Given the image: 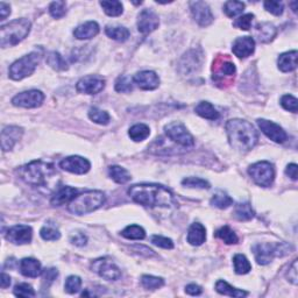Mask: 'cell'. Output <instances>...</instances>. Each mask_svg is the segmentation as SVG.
I'll list each match as a JSON object with an SVG mask.
<instances>
[{"mask_svg": "<svg viewBox=\"0 0 298 298\" xmlns=\"http://www.w3.org/2000/svg\"><path fill=\"white\" fill-rule=\"evenodd\" d=\"M128 196L140 205L148 207H169L174 204V195L160 184H134L128 189Z\"/></svg>", "mask_w": 298, "mask_h": 298, "instance_id": "obj_1", "label": "cell"}, {"mask_svg": "<svg viewBox=\"0 0 298 298\" xmlns=\"http://www.w3.org/2000/svg\"><path fill=\"white\" fill-rule=\"evenodd\" d=\"M226 133L230 145L239 151H249L259 142V133L255 127L242 119L228 120Z\"/></svg>", "mask_w": 298, "mask_h": 298, "instance_id": "obj_2", "label": "cell"}, {"mask_svg": "<svg viewBox=\"0 0 298 298\" xmlns=\"http://www.w3.org/2000/svg\"><path fill=\"white\" fill-rule=\"evenodd\" d=\"M20 177L27 184L32 186H43L46 185L55 175H57L55 165L50 162H44L42 160L33 161L30 163L23 165L18 170Z\"/></svg>", "mask_w": 298, "mask_h": 298, "instance_id": "obj_3", "label": "cell"}, {"mask_svg": "<svg viewBox=\"0 0 298 298\" xmlns=\"http://www.w3.org/2000/svg\"><path fill=\"white\" fill-rule=\"evenodd\" d=\"M106 202V197L104 192L99 190H90L75 196L68 205L69 212L76 216H83V214L91 213L93 211L98 210Z\"/></svg>", "mask_w": 298, "mask_h": 298, "instance_id": "obj_4", "label": "cell"}, {"mask_svg": "<svg viewBox=\"0 0 298 298\" xmlns=\"http://www.w3.org/2000/svg\"><path fill=\"white\" fill-rule=\"evenodd\" d=\"M32 23L25 18L15 19L0 28V44L2 48L16 46L28 35Z\"/></svg>", "mask_w": 298, "mask_h": 298, "instance_id": "obj_5", "label": "cell"}, {"mask_svg": "<svg viewBox=\"0 0 298 298\" xmlns=\"http://www.w3.org/2000/svg\"><path fill=\"white\" fill-rule=\"evenodd\" d=\"M41 57H42V55L39 51H32L28 55H25L23 57L16 60L9 67V78L13 79V81H21V79L33 75V72L35 71V69L40 63Z\"/></svg>", "mask_w": 298, "mask_h": 298, "instance_id": "obj_6", "label": "cell"}, {"mask_svg": "<svg viewBox=\"0 0 298 298\" xmlns=\"http://www.w3.org/2000/svg\"><path fill=\"white\" fill-rule=\"evenodd\" d=\"M237 68L227 55H219L212 64V81L220 88L230 85L234 79Z\"/></svg>", "mask_w": 298, "mask_h": 298, "instance_id": "obj_7", "label": "cell"}, {"mask_svg": "<svg viewBox=\"0 0 298 298\" xmlns=\"http://www.w3.org/2000/svg\"><path fill=\"white\" fill-rule=\"evenodd\" d=\"M248 174L256 184L268 188L275 179V168L270 162L260 161L248 168Z\"/></svg>", "mask_w": 298, "mask_h": 298, "instance_id": "obj_8", "label": "cell"}, {"mask_svg": "<svg viewBox=\"0 0 298 298\" xmlns=\"http://www.w3.org/2000/svg\"><path fill=\"white\" fill-rule=\"evenodd\" d=\"M165 134L170 139L171 141H174L175 144L184 148H192L195 145V139L190 132L186 130V127L179 121H171L168 125H165L164 127Z\"/></svg>", "mask_w": 298, "mask_h": 298, "instance_id": "obj_9", "label": "cell"}, {"mask_svg": "<svg viewBox=\"0 0 298 298\" xmlns=\"http://www.w3.org/2000/svg\"><path fill=\"white\" fill-rule=\"evenodd\" d=\"M92 272L98 274L100 277L107 281H117L121 277V272L112 259L99 258L91 263Z\"/></svg>", "mask_w": 298, "mask_h": 298, "instance_id": "obj_10", "label": "cell"}, {"mask_svg": "<svg viewBox=\"0 0 298 298\" xmlns=\"http://www.w3.org/2000/svg\"><path fill=\"white\" fill-rule=\"evenodd\" d=\"M284 245H273V244H258L253 247V253L255 260L259 265L266 266L273 261L274 256H282L284 252ZM287 254V252H284Z\"/></svg>", "mask_w": 298, "mask_h": 298, "instance_id": "obj_11", "label": "cell"}, {"mask_svg": "<svg viewBox=\"0 0 298 298\" xmlns=\"http://www.w3.org/2000/svg\"><path fill=\"white\" fill-rule=\"evenodd\" d=\"M44 95L39 90H29V91L20 92L13 97L12 104L16 107L23 109H35L42 105Z\"/></svg>", "mask_w": 298, "mask_h": 298, "instance_id": "obj_12", "label": "cell"}, {"mask_svg": "<svg viewBox=\"0 0 298 298\" xmlns=\"http://www.w3.org/2000/svg\"><path fill=\"white\" fill-rule=\"evenodd\" d=\"M105 79L99 75H88L82 77L76 84V90L84 95H97L105 88Z\"/></svg>", "mask_w": 298, "mask_h": 298, "instance_id": "obj_13", "label": "cell"}, {"mask_svg": "<svg viewBox=\"0 0 298 298\" xmlns=\"http://www.w3.org/2000/svg\"><path fill=\"white\" fill-rule=\"evenodd\" d=\"M6 240L14 245H26L32 241L33 230L28 225H14L6 232Z\"/></svg>", "mask_w": 298, "mask_h": 298, "instance_id": "obj_14", "label": "cell"}, {"mask_svg": "<svg viewBox=\"0 0 298 298\" xmlns=\"http://www.w3.org/2000/svg\"><path fill=\"white\" fill-rule=\"evenodd\" d=\"M256 123H258V126L262 133L272 141L276 142V144H283L287 140L288 135L286 131L280 125L267 119H258Z\"/></svg>", "mask_w": 298, "mask_h": 298, "instance_id": "obj_15", "label": "cell"}, {"mask_svg": "<svg viewBox=\"0 0 298 298\" xmlns=\"http://www.w3.org/2000/svg\"><path fill=\"white\" fill-rule=\"evenodd\" d=\"M190 9H191L192 18L195 21L202 27H207L213 22L212 12L209 7V5L204 1H196L190 2Z\"/></svg>", "mask_w": 298, "mask_h": 298, "instance_id": "obj_16", "label": "cell"}, {"mask_svg": "<svg viewBox=\"0 0 298 298\" xmlns=\"http://www.w3.org/2000/svg\"><path fill=\"white\" fill-rule=\"evenodd\" d=\"M60 167L71 174L84 175L90 170L91 163L82 156H68L60 162Z\"/></svg>", "mask_w": 298, "mask_h": 298, "instance_id": "obj_17", "label": "cell"}, {"mask_svg": "<svg viewBox=\"0 0 298 298\" xmlns=\"http://www.w3.org/2000/svg\"><path fill=\"white\" fill-rule=\"evenodd\" d=\"M160 19L158 15L151 9L146 8L138 16V29L142 34H149L158 28Z\"/></svg>", "mask_w": 298, "mask_h": 298, "instance_id": "obj_18", "label": "cell"}, {"mask_svg": "<svg viewBox=\"0 0 298 298\" xmlns=\"http://www.w3.org/2000/svg\"><path fill=\"white\" fill-rule=\"evenodd\" d=\"M133 82L141 90H145V91L155 90L160 85V78H158L156 72L150 70L140 71L138 72V74H135L133 77Z\"/></svg>", "mask_w": 298, "mask_h": 298, "instance_id": "obj_19", "label": "cell"}, {"mask_svg": "<svg viewBox=\"0 0 298 298\" xmlns=\"http://www.w3.org/2000/svg\"><path fill=\"white\" fill-rule=\"evenodd\" d=\"M23 130L18 126H7L1 131V148L4 151H8L14 147L16 142L21 139Z\"/></svg>", "mask_w": 298, "mask_h": 298, "instance_id": "obj_20", "label": "cell"}, {"mask_svg": "<svg viewBox=\"0 0 298 298\" xmlns=\"http://www.w3.org/2000/svg\"><path fill=\"white\" fill-rule=\"evenodd\" d=\"M255 41L252 36H241L238 37L233 42L232 51L235 56L239 58H246L254 53Z\"/></svg>", "mask_w": 298, "mask_h": 298, "instance_id": "obj_21", "label": "cell"}, {"mask_svg": "<svg viewBox=\"0 0 298 298\" xmlns=\"http://www.w3.org/2000/svg\"><path fill=\"white\" fill-rule=\"evenodd\" d=\"M254 37L259 40V42L261 43H268L270 41L274 40V37L276 36L277 29L276 27L270 22H259L258 25L254 27Z\"/></svg>", "mask_w": 298, "mask_h": 298, "instance_id": "obj_22", "label": "cell"}, {"mask_svg": "<svg viewBox=\"0 0 298 298\" xmlns=\"http://www.w3.org/2000/svg\"><path fill=\"white\" fill-rule=\"evenodd\" d=\"M76 193H77V190L75 188H71V186H68V185L60 186V188L55 191L53 197H51L50 199L51 205L61 206L65 203H70Z\"/></svg>", "mask_w": 298, "mask_h": 298, "instance_id": "obj_23", "label": "cell"}, {"mask_svg": "<svg viewBox=\"0 0 298 298\" xmlns=\"http://www.w3.org/2000/svg\"><path fill=\"white\" fill-rule=\"evenodd\" d=\"M99 30V25L96 21H88L75 28L74 35L77 40H90L98 35Z\"/></svg>", "mask_w": 298, "mask_h": 298, "instance_id": "obj_24", "label": "cell"}, {"mask_svg": "<svg viewBox=\"0 0 298 298\" xmlns=\"http://www.w3.org/2000/svg\"><path fill=\"white\" fill-rule=\"evenodd\" d=\"M20 272L23 276L34 279L42 274V268H41V263L36 259L25 258L20 262Z\"/></svg>", "mask_w": 298, "mask_h": 298, "instance_id": "obj_25", "label": "cell"}, {"mask_svg": "<svg viewBox=\"0 0 298 298\" xmlns=\"http://www.w3.org/2000/svg\"><path fill=\"white\" fill-rule=\"evenodd\" d=\"M200 56L202 55H197V51L191 50L189 51L188 54H185L184 56L182 57L181 63H179V67H181V71L183 74H189V72L197 70V68H200Z\"/></svg>", "mask_w": 298, "mask_h": 298, "instance_id": "obj_26", "label": "cell"}, {"mask_svg": "<svg viewBox=\"0 0 298 298\" xmlns=\"http://www.w3.org/2000/svg\"><path fill=\"white\" fill-rule=\"evenodd\" d=\"M297 50L287 51L280 55L277 65L282 72H291L297 68Z\"/></svg>", "mask_w": 298, "mask_h": 298, "instance_id": "obj_27", "label": "cell"}, {"mask_svg": "<svg viewBox=\"0 0 298 298\" xmlns=\"http://www.w3.org/2000/svg\"><path fill=\"white\" fill-rule=\"evenodd\" d=\"M206 240V230L202 224L193 223L188 231V242L192 246H200Z\"/></svg>", "mask_w": 298, "mask_h": 298, "instance_id": "obj_28", "label": "cell"}, {"mask_svg": "<svg viewBox=\"0 0 298 298\" xmlns=\"http://www.w3.org/2000/svg\"><path fill=\"white\" fill-rule=\"evenodd\" d=\"M216 291L220 295H225V296H230V297H246L248 295L247 291L237 289V288L232 287L228 284L226 281H218L216 283Z\"/></svg>", "mask_w": 298, "mask_h": 298, "instance_id": "obj_29", "label": "cell"}, {"mask_svg": "<svg viewBox=\"0 0 298 298\" xmlns=\"http://www.w3.org/2000/svg\"><path fill=\"white\" fill-rule=\"evenodd\" d=\"M195 112L199 117L207 120H217L219 119V112L214 109V106L209 102H200L195 107Z\"/></svg>", "mask_w": 298, "mask_h": 298, "instance_id": "obj_30", "label": "cell"}, {"mask_svg": "<svg viewBox=\"0 0 298 298\" xmlns=\"http://www.w3.org/2000/svg\"><path fill=\"white\" fill-rule=\"evenodd\" d=\"M149 134H150V130H149V127L145 124L134 125V126H132L130 131H128L130 138L135 142H141L146 140V139L149 137Z\"/></svg>", "mask_w": 298, "mask_h": 298, "instance_id": "obj_31", "label": "cell"}, {"mask_svg": "<svg viewBox=\"0 0 298 298\" xmlns=\"http://www.w3.org/2000/svg\"><path fill=\"white\" fill-rule=\"evenodd\" d=\"M109 175L118 184H125V183L131 181V174L126 169L120 167V165H112L109 168Z\"/></svg>", "mask_w": 298, "mask_h": 298, "instance_id": "obj_32", "label": "cell"}, {"mask_svg": "<svg viewBox=\"0 0 298 298\" xmlns=\"http://www.w3.org/2000/svg\"><path fill=\"white\" fill-rule=\"evenodd\" d=\"M234 217L240 221H247L254 218V211L249 203H239L234 207Z\"/></svg>", "mask_w": 298, "mask_h": 298, "instance_id": "obj_33", "label": "cell"}, {"mask_svg": "<svg viewBox=\"0 0 298 298\" xmlns=\"http://www.w3.org/2000/svg\"><path fill=\"white\" fill-rule=\"evenodd\" d=\"M105 33L107 36L111 37V39L119 41V42H125V41L128 40V37H130V30H128L126 27H120V26L111 27V26H109V27H106Z\"/></svg>", "mask_w": 298, "mask_h": 298, "instance_id": "obj_34", "label": "cell"}, {"mask_svg": "<svg viewBox=\"0 0 298 298\" xmlns=\"http://www.w3.org/2000/svg\"><path fill=\"white\" fill-rule=\"evenodd\" d=\"M233 265H234V272L238 275H245L248 274L252 270V265L248 261V259L242 254H237L233 258Z\"/></svg>", "mask_w": 298, "mask_h": 298, "instance_id": "obj_35", "label": "cell"}, {"mask_svg": "<svg viewBox=\"0 0 298 298\" xmlns=\"http://www.w3.org/2000/svg\"><path fill=\"white\" fill-rule=\"evenodd\" d=\"M216 237L224 241L226 245H235L238 244L239 239L235 232L230 226H223L216 232Z\"/></svg>", "mask_w": 298, "mask_h": 298, "instance_id": "obj_36", "label": "cell"}, {"mask_svg": "<svg viewBox=\"0 0 298 298\" xmlns=\"http://www.w3.org/2000/svg\"><path fill=\"white\" fill-rule=\"evenodd\" d=\"M232 204H233V199L226 192L221 191V190L214 193L212 198H211V205L216 206L218 209H227Z\"/></svg>", "mask_w": 298, "mask_h": 298, "instance_id": "obj_37", "label": "cell"}, {"mask_svg": "<svg viewBox=\"0 0 298 298\" xmlns=\"http://www.w3.org/2000/svg\"><path fill=\"white\" fill-rule=\"evenodd\" d=\"M100 6H102L104 12L106 13L109 16H119L123 14L124 12V6L120 1L118 0H112V1H100Z\"/></svg>", "mask_w": 298, "mask_h": 298, "instance_id": "obj_38", "label": "cell"}, {"mask_svg": "<svg viewBox=\"0 0 298 298\" xmlns=\"http://www.w3.org/2000/svg\"><path fill=\"white\" fill-rule=\"evenodd\" d=\"M47 63L50 65L54 70L63 71L68 69V64L63 57L61 56L60 53L57 51H51L47 56Z\"/></svg>", "mask_w": 298, "mask_h": 298, "instance_id": "obj_39", "label": "cell"}, {"mask_svg": "<svg viewBox=\"0 0 298 298\" xmlns=\"http://www.w3.org/2000/svg\"><path fill=\"white\" fill-rule=\"evenodd\" d=\"M121 235L124 238L130 239V240H142L146 237V232L144 228L139 225H130L121 232Z\"/></svg>", "mask_w": 298, "mask_h": 298, "instance_id": "obj_40", "label": "cell"}, {"mask_svg": "<svg viewBox=\"0 0 298 298\" xmlns=\"http://www.w3.org/2000/svg\"><path fill=\"white\" fill-rule=\"evenodd\" d=\"M245 9V4L242 1H233V0H230V1L225 2L224 5V12L228 18H234V16L240 15Z\"/></svg>", "mask_w": 298, "mask_h": 298, "instance_id": "obj_41", "label": "cell"}, {"mask_svg": "<svg viewBox=\"0 0 298 298\" xmlns=\"http://www.w3.org/2000/svg\"><path fill=\"white\" fill-rule=\"evenodd\" d=\"M89 118L93 121V123L99 125H107L111 120L110 114L107 113L106 111L98 109V107H91V109H90Z\"/></svg>", "mask_w": 298, "mask_h": 298, "instance_id": "obj_42", "label": "cell"}, {"mask_svg": "<svg viewBox=\"0 0 298 298\" xmlns=\"http://www.w3.org/2000/svg\"><path fill=\"white\" fill-rule=\"evenodd\" d=\"M141 284L147 290H156L158 288L163 287L164 280L162 277H156L151 275H144L141 277Z\"/></svg>", "mask_w": 298, "mask_h": 298, "instance_id": "obj_43", "label": "cell"}, {"mask_svg": "<svg viewBox=\"0 0 298 298\" xmlns=\"http://www.w3.org/2000/svg\"><path fill=\"white\" fill-rule=\"evenodd\" d=\"M114 88H116L117 92H120V93L131 92L132 90H133V79H132L130 76L121 75L117 78Z\"/></svg>", "mask_w": 298, "mask_h": 298, "instance_id": "obj_44", "label": "cell"}, {"mask_svg": "<svg viewBox=\"0 0 298 298\" xmlns=\"http://www.w3.org/2000/svg\"><path fill=\"white\" fill-rule=\"evenodd\" d=\"M49 13L55 19H61L62 16H64L65 13H67V4H65V1L56 0V1L51 2L49 6Z\"/></svg>", "mask_w": 298, "mask_h": 298, "instance_id": "obj_45", "label": "cell"}, {"mask_svg": "<svg viewBox=\"0 0 298 298\" xmlns=\"http://www.w3.org/2000/svg\"><path fill=\"white\" fill-rule=\"evenodd\" d=\"M81 287H82L81 277L71 275V276H69L67 280H65L64 289L68 294H70V295L77 294L78 291L81 290Z\"/></svg>", "mask_w": 298, "mask_h": 298, "instance_id": "obj_46", "label": "cell"}, {"mask_svg": "<svg viewBox=\"0 0 298 298\" xmlns=\"http://www.w3.org/2000/svg\"><path fill=\"white\" fill-rule=\"evenodd\" d=\"M182 184L193 189H210V183L199 177H186L182 181Z\"/></svg>", "mask_w": 298, "mask_h": 298, "instance_id": "obj_47", "label": "cell"}, {"mask_svg": "<svg viewBox=\"0 0 298 298\" xmlns=\"http://www.w3.org/2000/svg\"><path fill=\"white\" fill-rule=\"evenodd\" d=\"M40 235L46 241H56L61 238V233L53 226H43L40 231Z\"/></svg>", "mask_w": 298, "mask_h": 298, "instance_id": "obj_48", "label": "cell"}, {"mask_svg": "<svg viewBox=\"0 0 298 298\" xmlns=\"http://www.w3.org/2000/svg\"><path fill=\"white\" fill-rule=\"evenodd\" d=\"M13 294L16 297H34L35 296V290L28 283H20L18 286H15Z\"/></svg>", "mask_w": 298, "mask_h": 298, "instance_id": "obj_49", "label": "cell"}, {"mask_svg": "<svg viewBox=\"0 0 298 298\" xmlns=\"http://www.w3.org/2000/svg\"><path fill=\"white\" fill-rule=\"evenodd\" d=\"M281 105H282L284 110L289 111V112L297 113L298 100L296 97L291 95H284L282 98H281Z\"/></svg>", "mask_w": 298, "mask_h": 298, "instance_id": "obj_50", "label": "cell"}, {"mask_svg": "<svg viewBox=\"0 0 298 298\" xmlns=\"http://www.w3.org/2000/svg\"><path fill=\"white\" fill-rule=\"evenodd\" d=\"M253 19H254V14H252V13L241 15V16H239V18L233 22V26L235 27V28H239L242 30H249L252 27Z\"/></svg>", "mask_w": 298, "mask_h": 298, "instance_id": "obj_51", "label": "cell"}, {"mask_svg": "<svg viewBox=\"0 0 298 298\" xmlns=\"http://www.w3.org/2000/svg\"><path fill=\"white\" fill-rule=\"evenodd\" d=\"M58 272L56 268H47L42 272V286L43 288H49L57 279Z\"/></svg>", "mask_w": 298, "mask_h": 298, "instance_id": "obj_52", "label": "cell"}, {"mask_svg": "<svg viewBox=\"0 0 298 298\" xmlns=\"http://www.w3.org/2000/svg\"><path fill=\"white\" fill-rule=\"evenodd\" d=\"M265 8L272 14L279 16L282 15L283 9H284V5L282 1H274V0H268V1H265Z\"/></svg>", "mask_w": 298, "mask_h": 298, "instance_id": "obj_53", "label": "cell"}, {"mask_svg": "<svg viewBox=\"0 0 298 298\" xmlns=\"http://www.w3.org/2000/svg\"><path fill=\"white\" fill-rule=\"evenodd\" d=\"M151 242L160 248H164V249L174 248V242H172L171 239L162 237V235H153V237H151Z\"/></svg>", "mask_w": 298, "mask_h": 298, "instance_id": "obj_54", "label": "cell"}, {"mask_svg": "<svg viewBox=\"0 0 298 298\" xmlns=\"http://www.w3.org/2000/svg\"><path fill=\"white\" fill-rule=\"evenodd\" d=\"M287 279L289 282H291L293 284H296L298 283V275H297V260H294L293 265L289 267V269H288V273H287Z\"/></svg>", "mask_w": 298, "mask_h": 298, "instance_id": "obj_55", "label": "cell"}, {"mask_svg": "<svg viewBox=\"0 0 298 298\" xmlns=\"http://www.w3.org/2000/svg\"><path fill=\"white\" fill-rule=\"evenodd\" d=\"M70 241L72 245L78 246V247H83V246H85L86 242H88V238H86V235L82 233V232H77V233L71 235Z\"/></svg>", "mask_w": 298, "mask_h": 298, "instance_id": "obj_56", "label": "cell"}, {"mask_svg": "<svg viewBox=\"0 0 298 298\" xmlns=\"http://www.w3.org/2000/svg\"><path fill=\"white\" fill-rule=\"evenodd\" d=\"M185 293L190 295V296H199V295L203 293V289L202 287L197 286L195 283H191L185 287Z\"/></svg>", "mask_w": 298, "mask_h": 298, "instance_id": "obj_57", "label": "cell"}, {"mask_svg": "<svg viewBox=\"0 0 298 298\" xmlns=\"http://www.w3.org/2000/svg\"><path fill=\"white\" fill-rule=\"evenodd\" d=\"M297 170H298L297 164L296 163H290V164H288V167L286 168V174L289 176L291 179L296 181V179H297Z\"/></svg>", "mask_w": 298, "mask_h": 298, "instance_id": "obj_58", "label": "cell"}, {"mask_svg": "<svg viewBox=\"0 0 298 298\" xmlns=\"http://www.w3.org/2000/svg\"><path fill=\"white\" fill-rule=\"evenodd\" d=\"M9 14H11V6L4 1L0 2V16H1V20H5Z\"/></svg>", "mask_w": 298, "mask_h": 298, "instance_id": "obj_59", "label": "cell"}, {"mask_svg": "<svg viewBox=\"0 0 298 298\" xmlns=\"http://www.w3.org/2000/svg\"><path fill=\"white\" fill-rule=\"evenodd\" d=\"M0 282H1V288L2 289H6V288H8L11 286V277L7 274L2 273L1 274V280H0Z\"/></svg>", "mask_w": 298, "mask_h": 298, "instance_id": "obj_60", "label": "cell"}, {"mask_svg": "<svg viewBox=\"0 0 298 298\" xmlns=\"http://www.w3.org/2000/svg\"><path fill=\"white\" fill-rule=\"evenodd\" d=\"M16 263V261H15V259H8L7 261H6V265H5V267L6 268H14V265Z\"/></svg>", "mask_w": 298, "mask_h": 298, "instance_id": "obj_61", "label": "cell"}, {"mask_svg": "<svg viewBox=\"0 0 298 298\" xmlns=\"http://www.w3.org/2000/svg\"><path fill=\"white\" fill-rule=\"evenodd\" d=\"M290 5H291V6H293V11H294L295 13H296V12H297V8H296L297 1H293V2H291V4H290Z\"/></svg>", "mask_w": 298, "mask_h": 298, "instance_id": "obj_62", "label": "cell"}]
</instances>
